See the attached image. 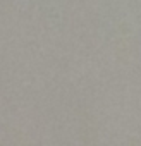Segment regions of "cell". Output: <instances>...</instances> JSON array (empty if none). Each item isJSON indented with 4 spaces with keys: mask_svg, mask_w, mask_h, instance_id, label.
<instances>
[]
</instances>
